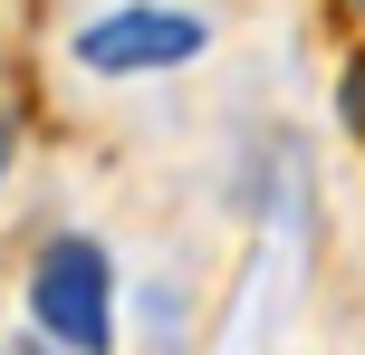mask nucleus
<instances>
[{
  "mask_svg": "<svg viewBox=\"0 0 365 355\" xmlns=\"http://www.w3.org/2000/svg\"><path fill=\"white\" fill-rule=\"evenodd\" d=\"M29 317H38V337L48 346H106L115 337V279H106V250L96 240H48L38 250V269H29Z\"/></svg>",
  "mask_w": 365,
  "mask_h": 355,
  "instance_id": "f257e3e1",
  "label": "nucleus"
},
{
  "mask_svg": "<svg viewBox=\"0 0 365 355\" xmlns=\"http://www.w3.org/2000/svg\"><path fill=\"white\" fill-rule=\"evenodd\" d=\"M182 58H202V19L164 10V0H125L77 29V68L96 77H145V68H182Z\"/></svg>",
  "mask_w": 365,
  "mask_h": 355,
  "instance_id": "f03ea898",
  "label": "nucleus"
},
{
  "mask_svg": "<svg viewBox=\"0 0 365 355\" xmlns=\"http://www.w3.org/2000/svg\"><path fill=\"white\" fill-rule=\"evenodd\" d=\"M346 125L365 134V58H356V68H346Z\"/></svg>",
  "mask_w": 365,
  "mask_h": 355,
  "instance_id": "7ed1b4c3",
  "label": "nucleus"
},
{
  "mask_svg": "<svg viewBox=\"0 0 365 355\" xmlns=\"http://www.w3.org/2000/svg\"><path fill=\"white\" fill-rule=\"evenodd\" d=\"M0 173H10V115H0Z\"/></svg>",
  "mask_w": 365,
  "mask_h": 355,
  "instance_id": "20e7f679",
  "label": "nucleus"
}]
</instances>
